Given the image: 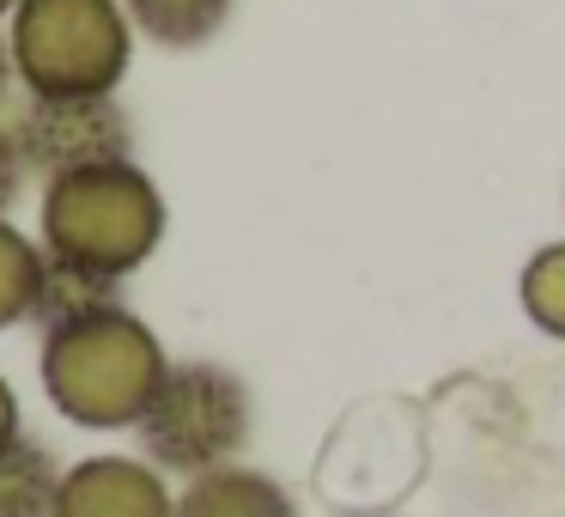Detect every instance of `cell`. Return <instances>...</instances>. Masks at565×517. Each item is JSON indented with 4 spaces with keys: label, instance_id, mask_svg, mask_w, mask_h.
Segmentation results:
<instances>
[{
    "label": "cell",
    "instance_id": "6da1fadb",
    "mask_svg": "<svg viewBox=\"0 0 565 517\" xmlns=\"http://www.w3.org/2000/svg\"><path fill=\"white\" fill-rule=\"evenodd\" d=\"M164 371H171L164 341L122 298L74 310V317L43 329V395H50L55 414L86 432H135Z\"/></svg>",
    "mask_w": 565,
    "mask_h": 517
},
{
    "label": "cell",
    "instance_id": "7a4b0ae2",
    "mask_svg": "<svg viewBox=\"0 0 565 517\" xmlns=\"http://www.w3.org/2000/svg\"><path fill=\"white\" fill-rule=\"evenodd\" d=\"M38 244L55 268L122 286L164 244V196L135 159L50 177L38 208Z\"/></svg>",
    "mask_w": 565,
    "mask_h": 517
},
{
    "label": "cell",
    "instance_id": "3957f363",
    "mask_svg": "<svg viewBox=\"0 0 565 517\" xmlns=\"http://www.w3.org/2000/svg\"><path fill=\"white\" fill-rule=\"evenodd\" d=\"M7 43L25 98H110L135 62L122 0H19Z\"/></svg>",
    "mask_w": 565,
    "mask_h": 517
},
{
    "label": "cell",
    "instance_id": "277c9868",
    "mask_svg": "<svg viewBox=\"0 0 565 517\" xmlns=\"http://www.w3.org/2000/svg\"><path fill=\"white\" fill-rule=\"evenodd\" d=\"M140 456L159 475H207L244 456L249 444V390L232 366L213 359H171V371L159 378L147 414L135 426Z\"/></svg>",
    "mask_w": 565,
    "mask_h": 517
},
{
    "label": "cell",
    "instance_id": "5b68a950",
    "mask_svg": "<svg viewBox=\"0 0 565 517\" xmlns=\"http://www.w3.org/2000/svg\"><path fill=\"white\" fill-rule=\"evenodd\" d=\"M13 140L43 183L86 171V165L135 159V123L116 104V92L110 98H25V110L13 116Z\"/></svg>",
    "mask_w": 565,
    "mask_h": 517
},
{
    "label": "cell",
    "instance_id": "8992f818",
    "mask_svg": "<svg viewBox=\"0 0 565 517\" xmlns=\"http://www.w3.org/2000/svg\"><path fill=\"white\" fill-rule=\"evenodd\" d=\"M55 517H177V493L147 456H86L62 468Z\"/></svg>",
    "mask_w": 565,
    "mask_h": 517
},
{
    "label": "cell",
    "instance_id": "52a82bcc",
    "mask_svg": "<svg viewBox=\"0 0 565 517\" xmlns=\"http://www.w3.org/2000/svg\"><path fill=\"white\" fill-rule=\"evenodd\" d=\"M177 517H298V505L274 475L225 463V468H207V475L183 481Z\"/></svg>",
    "mask_w": 565,
    "mask_h": 517
},
{
    "label": "cell",
    "instance_id": "ba28073f",
    "mask_svg": "<svg viewBox=\"0 0 565 517\" xmlns=\"http://www.w3.org/2000/svg\"><path fill=\"white\" fill-rule=\"evenodd\" d=\"M135 38L159 43V50H201L225 31L237 0H122Z\"/></svg>",
    "mask_w": 565,
    "mask_h": 517
},
{
    "label": "cell",
    "instance_id": "9c48e42d",
    "mask_svg": "<svg viewBox=\"0 0 565 517\" xmlns=\"http://www.w3.org/2000/svg\"><path fill=\"white\" fill-rule=\"evenodd\" d=\"M55 493H62V463L50 444L13 439L0 451V517H55Z\"/></svg>",
    "mask_w": 565,
    "mask_h": 517
},
{
    "label": "cell",
    "instance_id": "30bf717a",
    "mask_svg": "<svg viewBox=\"0 0 565 517\" xmlns=\"http://www.w3.org/2000/svg\"><path fill=\"white\" fill-rule=\"evenodd\" d=\"M43 281H50V256L38 238H25L7 213H0V329L38 323Z\"/></svg>",
    "mask_w": 565,
    "mask_h": 517
},
{
    "label": "cell",
    "instance_id": "8fae6325",
    "mask_svg": "<svg viewBox=\"0 0 565 517\" xmlns=\"http://www.w3.org/2000/svg\"><path fill=\"white\" fill-rule=\"evenodd\" d=\"M516 298H523L529 323H535L541 335L565 341V238H559V244H541L535 256L523 262Z\"/></svg>",
    "mask_w": 565,
    "mask_h": 517
},
{
    "label": "cell",
    "instance_id": "7c38bea8",
    "mask_svg": "<svg viewBox=\"0 0 565 517\" xmlns=\"http://www.w3.org/2000/svg\"><path fill=\"white\" fill-rule=\"evenodd\" d=\"M25 177H31V165H25V152H19V140H13V123H0V213L19 201Z\"/></svg>",
    "mask_w": 565,
    "mask_h": 517
},
{
    "label": "cell",
    "instance_id": "4fadbf2b",
    "mask_svg": "<svg viewBox=\"0 0 565 517\" xmlns=\"http://www.w3.org/2000/svg\"><path fill=\"white\" fill-rule=\"evenodd\" d=\"M13 439H25V426H19V395H13V383L0 378V451Z\"/></svg>",
    "mask_w": 565,
    "mask_h": 517
},
{
    "label": "cell",
    "instance_id": "5bb4252c",
    "mask_svg": "<svg viewBox=\"0 0 565 517\" xmlns=\"http://www.w3.org/2000/svg\"><path fill=\"white\" fill-rule=\"evenodd\" d=\"M19 86V67H13V43H7V31H0V110H7V98H13Z\"/></svg>",
    "mask_w": 565,
    "mask_h": 517
},
{
    "label": "cell",
    "instance_id": "9a60e30c",
    "mask_svg": "<svg viewBox=\"0 0 565 517\" xmlns=\"http://www.w3.org/2000/svg\"><path fill=\"white\" fill-rule=\"evenodd\" d=\"M13 7H19V0H0V19H13Z\"/></svg>",
    "mask_w": 565,
    "mask_h": 517
}]
</instances>
